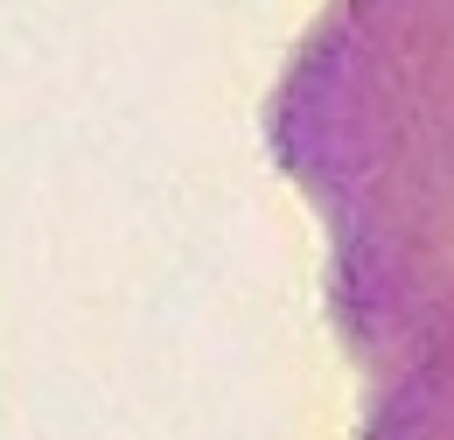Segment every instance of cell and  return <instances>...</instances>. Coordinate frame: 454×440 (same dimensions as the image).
Wrapping results in <instances>:
<instances>
[{
    "label": "cell",
    "instance_id": "cell-1",
    "mask_svg": "<svg viewBox=\"0 0 454 440\" xmlns=\"http://www.w3.org/2000/svg\"><path fill=\"white\" fill-rule=\"evenodd\" d=\"M266 133L322 217L342 350L371 371L454 273V0H336Z\"/></svg>",
    "mask_w": 454,
    "mask_h": 440
},
{
    "label": "cell",
    "instance_id": "cell-2",
    "mask_svg": "<svg viewBox=\"0 0 454 440\" xmlns=\"http://www.w3.org/2000/svg\"><path fill=\"white\" fill-rule=\"evenodd\" d=\"M364 440H454V273L371 364Z\"/></svg>",
    "mask_w": 454,
    "mask_h": 440
}]
</instances>
